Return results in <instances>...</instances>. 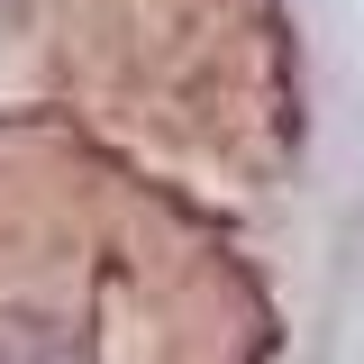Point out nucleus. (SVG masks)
I'll use <instances>...</instances> for the list:
<instances>
[{"label": "nucleus", "instance_id": "nucleus-1", "mask_svg": "<svg viewBox=\"0 0 364 364\" xmlns=\"http://www.w3.org/2000/svg\"><path fill=\"white\" fill-rule=\"evenodd\" d=\"M0 364H82V346L55 328V318H28V310H0Z\"/></svg>", "mask_w": 364, "mask_h": 364}]
</instances>
